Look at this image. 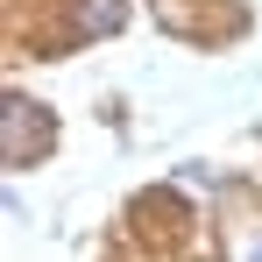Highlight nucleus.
I'll use <instances>...</instances> for the list:
<instances>
[{"mask_svg": "<svg viewBox=\"0 0 262 262\" xmlns=\"http://www.w3.org/2000/svg\"><path fill=\"white\" fill-rule=\"evenodd\" d=\"M0 121H7V163H29V149H43V142H50V121H43V114H29V99H7Z\"/></svg>", "mask_w": 262, "mask_h": 262, "instance_id": "f257e3e1", "label": "nucleus"}, {"mask_svg": "<svg viewBox=\"0 0 262 262\" xmlns=\"http://www.w3.org/2000/svg\"><path fill=\"white\" fill-rule=\"evenodd\" d=\"M121 14H128L121 0H92V7H78V29L85 36H106V29H121Z\"/></svg>", "mask_w": 262, "mask_h": 262, "instance_id": "f03ea898", "label": "nucleus"}, {"mask_svg": "<svg viewBox=\"0 0 262 262\" xmlns=\"http://www.w3.org/2000/svg\"><path fill=\"white\" fill-rule=\"evenodd\" d=\"M248 262H262V241H255V248H248Z\"/></svg>", "mask_w": 262, "mask_h": 262, "instance_id": "7ed1b4c3", "label": "nucleus"}]
</instances>
